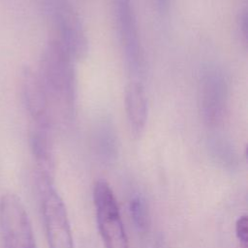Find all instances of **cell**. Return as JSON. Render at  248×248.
I'll use <instances>...</instances> for the list:
<instances>
[{
    "label": "cell",
    "instance_id": "4",
    "mask_svg": "<svg viewBox=\"0 0 248 248\" xmlns=\"http://www.w3.org/2000/svg\"><path fill=\"white\" fill-rule=\"evenodd\" d=\"M46 10L54 22L57 39L73 60H82L89 49L88 39L78 14L68 0H44Z\"/></svg>",
    "mask_w": 248,
    "mask_h": 248
},
{
    "label": "cell",
    "instance_id": "11",
    "mask_svg": "<svg viewBox=\"0 0 248 248\" xmlns=\"http://www.w3.org/2000/svg\"><path fill=\"white\" fill-rule=\"evenodd\" d=\"M93 140L96 149L101 157L111 160L117 151V135L113 122L108 117H102L95 123Z\"/></svg>",
    "mask_w": 248,
    "mask_h": 248
},
{
    "label": "cell",
    "instance_id": "9",
    "mask_svg": "<svg viewBox=\"0 0 248 248\" xmlns=\"http://www.w3.org/2000/svg\"><path fill=\"white\" fill-rule=\"evenodd\" d=\"M29 145L36 162V179L52 181L54 171V152L51 129L32 127Z\"/></svg>",
    "mask_w": 248,
    "mask_h": 248
},
{
    "label": "cell",
    "instance_id": "10",
    "mask_svg": "<svg viewBox=\"0 0 248 248\" xmlns=\"http://www.w3.org/2000/svg\"><path fill=\"white\" fill-rule=\"evenodd\" d=\"M125 110L131 134L140 138L145 130L148 107L144 87L139 80L131 81L126 88Z\"/></svg>",
    "mask_w": 248,
    "mask_h": 248
},
{
    "label": "cell",
    "instance_id": "8",
    "mask_svg": "<svg viewBox=\"0 0 248 248\" xmlns=\"http://www.w3.org/2000/svg\"><path fill=\"white\" fill-rule=\"evenodd\" d=\"M20 96L33 126L52 129L51 102L37 72L29 67H24L21 71Z\"/></svg>",
    "mask_w": 248,
    "mask_h": 248
},
{
    "label": "cell",
    "instance_id": "7",
    "mask_svg": "<svg viewBox=\"0 0 248 248\" xmlns=\"http://www.w3.org/2000/svg\"><path fill=\"white\" fill-rule=\"evenodd\" d=\"M113 14L129 73L139 80L143 75V51L132 0H112Z\"/></svg>",
    "mask_w": 248,
    "mask_h": 248
},
{
    "label": "cell",
    "instance_id": "6",
    "mask_svg": "<svg viewBox=\"0 0 248 248\" xmlns=\"http://www.w3.org/2000/svg\"><path fill=\"white\" fill-rule=\"evenodd\" d=\"M200 106L203 122L211 128L220 126L228 111L229 82L216 65L203 67L200 77Z\"/></svg>",
    "mask_w": 248,
    "mask_h": 248
},
{
    "label": "cell",
    "instance_id": "15",
    "mask_svg": "<svg viewBox=\"0 0 248 248\" xmlns=\"http://www.w3.org/2000/svg\"><path fill=\"white\" fill-rule=\"evenodd\" d=\"M153 1H154V3H156L158 8H160V9H164L168 5V2H169V0H153Z\"/></svg>",
    "mask_w": 248,
    "mask_h": 248
},
{
    "label": "cell",
    "instance_id": "1",
    "mask_svg": "<svg viewBox=\"0 0 248 248\" xmlns=\"http://www.w3.org/2000/svg\"><path fill=\"white\" fill-rule=\"evenodd\" d=\"M50 102L56 103L69 120L76 108V75L73 58L57 39L46 45L37 72Z\"/></svg>",
    "mask_w": 248,
    "mask_h": 248
},
{
    "label": "cell",
    "instance_id": "3",
    "mask_svg": "<svg viewBox=\"0 0 248 248\" xmlns=\"http://www.w3.org/2000/svg\"><path fill=\"white\" fill-rule=\"evenodd\" d=\"M0 244L1 248H37L26 209L13 193L0 199Z\"/></svg>",
    "mask_w": 248,
    "mask_h": 248
},
{
    "label": "cell",
    "instance_id": "5",
    "mask_svg": "<svg viewBox=\"0 0 248 248\" xmlns=\"http://www.w3.org/2000/svg\"><path fill=\"white\" fill-rule=\"evenodd\" d=\"M48 248H75L66 205L50 181H37Z\"/></svg>",
    "mask_w": 248,
    "mask_h": 248
},
{
    "label": "cell",
    "instance_id": "2",
    "mask_svg": "<svg viewBox=\"0 0 248 248\" xmlns=\"http://www.w3.org/2000/svg\"><path fill=\"white\" fill-rule=\"evenodd\" d=\"M97 226L105 248H129L119 206L109 184L99 179L93 189Z\"/></svg>",
    "mask_w": 248,
    "mask_h": 248
},
{
    "label": "cell",
    "instance_id": "14",
    "mask_svg": "<svg viewBox=\"0 0 248 248\" xmlns=\"http://www.w3.org/2000/svg\"><path fill=\"white\" fill-rule=\"evenodd\" d=\"M237 27H238V33L241 37V41L246 45L247 44V31H248V15L247 10L244 9L240 12L238 18H237Z\"/></svg>",
    "mask_w": 248,
    "mask_h": 248
},
{
    "label": "cell",
    "instance_id": "13",
    "mask_svg": "<svg viewBox=\"0 0 248 248\" xmlns=\"http://www.w3.org/2000/svg\"><path fill=\"white\" fill-rule=\"evenodd\" d=\"M235 235L241 248H248V219L247 215H241L235 222Z\"/></svg>",
    "mask_w": 248,
    "mask_h": 248
},
{
    "label": "cell",
    "instance_id": "12",
    "mask_svg": "<svg viewBox=\"0 0 248 248\" xmlns=\"http://www.w3.org/2000/svg\"><path fill=\"white\" fill-rule=\"evenodd\" d=\"M130 215L137 230L146 232L149 226V211L145 200L141 196H134L129 203Z\"/></svg>",
    "mask_w": 248,
    "mask_h": 248
}]
</instances>
